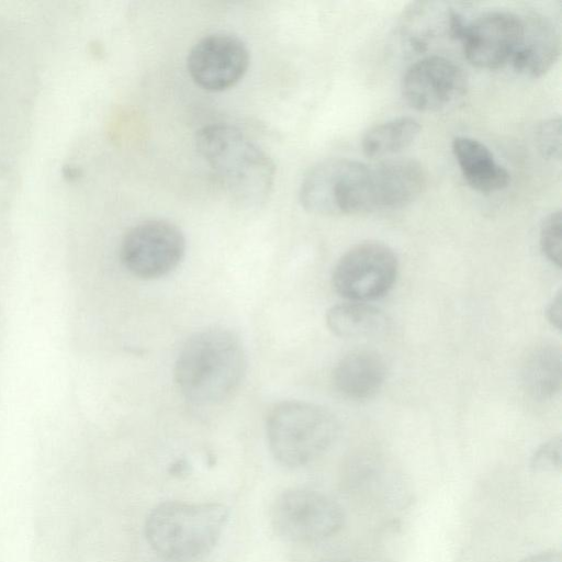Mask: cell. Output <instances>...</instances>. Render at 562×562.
Segmentation results:
<instances>
[{
    "label": "cell",
    "instance_id": "1",
    "mask_svg": "<svg viewBox=\"0 0 562 562\" xmlns=\"http://www.w3.org/2000/svg\"><path fill=\"white\" fill-rule=\"evenodd\" d=\"M245 368L246 355L239 337L229 329L214 327L188 338L173 373L179 391L188 401L213 405L239 386Z\"/></svg>",
    "mask_w": 562,
    "mask_h": 562
},
{
    "label": "cell",
    "instance_id": "2",
    "mask_svg": "<svg viewBox=\"0 0 562 562\" xmlns=\"http://www.w3.org/2000/svg\"><path fill=\"white\" fill-rule=\"evenodd\" d=\"M195 143L233 200L245 206L266 201L274 180V165L243 131L229 124H210L198 132Z\"/></svg>",
    "mask_w": 562,
    "mask_h": 562
},
{
    "label": "cell",
    "instance_id": "3",
    "mask_svg": "<svg viewBox=\"0 0 562 562\" xmlns=\"http://www.w3.org/2000/svg\"><path fill=\"white\" fill-rule=\"evenodd\" d=\"M228 519V509L217 503L169 501L156 506L145 522V537L160 557L189 561L209 553Z\"/></svg>",
    "mask_w": 562,
    "mask_h": 562
},
{
    "label": "cell",
    "instance_id": "4",
    "mask_svg": "<svg viewBox=\"0 0 562 562\" xmlns=\"http://www.w3.org/2000/svg\"><path fill=\"white\" fill-rule=\"evenodd\" d=\"M267 440L273 458L299 468L323 454L338 435V423L325 407L304 401L276 404L267 417Z\"/></svg>",
    "mask_w": 562,
    "mask_h": 562
},
{
    "label": "cell",
    "instance_id": "5",
    "mask_svg": "<svg viewBox=\"0 0 562 562\" xmlns=\"http://www.w3.org/2000/svg\"><path fill=\"white\" fill-rule=\"evenodd\" d=\"M368 171L369 166L347 158L319 161L302 180V206L323 216L367 213Z\"/></svg>",
    "mask_w": 562,
    "mask_h": 562
},
{
    "label": "cell",
    "instance_id": "6",
    "mask_svg": "<svg viewBox=\"0 0 562 562\" xmlns=\"http://www.w3.org/2000/svg\"><path fill=\"white\" fill-rule=\"evenodd\" d=\"M398 260L387 245L368 240L347 250L337 261L331 282L335 291L351 302H370L393 288Z\"/></svg>",
    "mask_w": 562,
    "mask_h": 562
},
{
    "label": "cell",
    "instance_id": "7",
    "mask_svg": "<svg viewBox=\"0 0 562 562\" xmlns=\"http://www.w3.org/2000/svg\"><path fill=\"white\" fill-rule=\"evenodd\" d=\"M344 521L340 505L313 490H288L278 496L271 509L274 531L294 542H313L331 537L341 529Z\"/></svg>",
    "mask_w": 562,
    "mask_h": 562
},
{
    "label": "cell",
    "instance_id": "8",
    "mask_svg": "<svg viewBox=\"0 0 562 562\" xmlns=\"http://www.w3.org/2000/svg\"><path fill=\"white\" fill-rule=\"evenodd\" d=\"M186 239L181 229L165 220H147L123 236L120 257L133 276L154 280L167 276L181 262Z\"/></svg>",
    "mask_w": 562,
    "mask_h": 562
},
{
    "label": "cell",
    "instance_id": "9",
    "mask_svg": "<svg viewBox=\"0 0 562 562\" xmlns=\"http://www.w3.org/2000/svg\"><path fill=\"white\" fill-rule=\"evenodd\" d=\"M524 31L522 18L508 11H487L468 19L460 41L470 64L496 69L512 60Z\"/></svg>",
    "mask_w": 562,
    "mask_h": 562
},
{
    "label": "cell",
    "instance_id": "10",
    "mask_svg": "<svg viewBox=\"0 0 562 562\" xmlns=\"http://www.w3.org/2000/svg\"><path fill=\"white\" fill-rule=\"evenodd\" d=\"M249 66L244 42L231 34L214 33L201 38L187 59L192 80L207 91H223L235 86Z\"/></svg>",
    "mask_w": 562,
    "mask_h": 562
},
{
    "label": "cell",
    "instance_id": "11",
    "mask_svg": "<svg viewBox=\"0 0 562 562\" xmlns=\"http://www.w3.org/2000/svg\"><path fill=\"white\" fill-rule=\"evenodd\" d=\"M402 95L414 109L439 111L459 100L467 90V77L452 60L434 55L412 64L405 71Z\"/></svg>",
    "mask_w": 562,
    "mask_h": 562
},
{
    "label": "cell",
    "instance_id": "12",
    "mask_svg": "<svg viewBox=\"0 0 562 562\" xmlns=\"http://www.w3.org/2000/svg\"><path fill=\"white\" fill-rule=\"evenodd\" d=\"M425 184V170L414 159H389L369 166L367 213L403 207L422 193Z\"/></svg>",
    "mask_w": 562,
    "mask_h": 562
},
{
    "label": "cell",
    "instance_id": "13",
    "mask_svg": "<svg viewBox=\"0 0 562 562\" xmlns=\"http://www.w3.org/2000/svg\"><path fill=\"white\" fill-rule=\"evenodd\" d=\"M522 23V37L512 63L518 72L540 77L559 57L560 36L552 22L541 14H529Z\"/></svg>",
    "mask_w": 562,
    "mask_h": 562
},
{
    "label": "cell",
    "instance_id": "14",
    "mask_svg": "<svg viewBox=\"0 0 562 562\" xmlns=\"http://www.w3.org/2000/svg\"><path fill=\"white\" fill-rule=\"evenodd\" d=\"M452 153L465 182L482 193L505 189L510 181L508 171L499 165L493 153L480 140L457 136Z\"/></svg>",
    "mask_w": 562,
    "mask_h": 562
},
{
    "label": "cell",
    "instance_id": "15",
    "mask_svg": "<svg viewBox=\"0 0 562 562\" xmlns=\"http://www.w3.org/2000/svg\"><path fill=\"white\" fill-rule=\"evenodd\" d=\"M386 366L372 350H355L344 356L333 371L335 387L345 396L364 400L373 396L383 385Z\"/></svg>",
    "mask_w": 562,
    "mask_h": 562
},
{
    "label": "cell",
    "instance_id": "16",
    "mask_svg": "<svg viewBox=\"0 0 562 562\" xmlns=\"http://www.w3.org/2000/svg\"><path fill=\"white\" fill-rule=\"evenodd\" d=\"M459 11L443 2H415L403 14L400 34L409 48L424 52L436 38L453 37Z\"/></svg>",
    "mask_w": 562,
    "mask_h": 562
},
{
    "label": "cell",
    "instance_id": "17",
    "mask_svg": "<svg viewBox=\"0 0 562 562\" xmlns=\"http://www.w3.org/2000/svg\"><path fill=\"white\" fill-rule=\"evenodd\" d=\"M521 381L527 393L536 400L554 397L562 386V351L559 345L542 344L526 357Z\"/></svg>",
    "mask_w": 562,
    "mask_h": 562
},
{
    "label": "cell",
    "instance_id": "18",
    "mask_svg": "<svg viewBox=\"0 0 562 562\" xmlns=\"http://www.w3.org/2000/svg\"><path fill=\"white\" fill-rule=\"evenodd\" d=\"M327 327L342 338H368L382 335L387 328L386 315L363 302H345L326 313Z\"/></svg>",
    "mask_w": 562,
    "mask_h": 562
},
{
    "label": "cell",
    "instance_id": "19",
    "mask_svg": "<svg viewBox=\"0 0 562 562\" xmlns=\"http://www.w3.org/2000/svg\"><path fill=\"white\" fill-rule=\"evenodd\" d=\"M419 133L420 125L414 117L392 119L368 130L361 139V148L368 157L396 154L407 148Z\"/></svg>",
    "mask_w": 562,
    "mask_h": 562
},
{
    "label": "cell",
    "instance_id": "20",
    "mask_svg": "<svg viewBox=\"0 0 562 562\" xmlns=\"http://www.w3.org/2000/svg\"><path fill=\"white\" fill-rule=\"evenodd\" d=\"M539 243L544 257L560 268L562 263V217L560 211L551 212L542 221Z\"/></svg>",
    "mask_w": 562,
    "mask_h": 562
},
{
    "label": "cell",
    "instance_id": "21",
    "mask_svg": "<svg viewBox=\"0 0 562 562\" xmlns=\"http://www.w3.org/2000/svg\"><path fill=\"white\" fill-rule=\"evenodd\" d=\"M561 464L562 440L560 436L543 442L531 458V469L537 473L560 471Z\"/></svg>",
    "mask_w": 562,
    "mask_h": 562
},
{
    "label": "cell",
    "instance_id": "22",
    "mask_svg": "<svg viewBox=\"0 0 562 562\" xmlns=\"http://www.w3.org/2000/svg\"><path fill=\"white\" fill-rule=\"evenodd\" d=\"M537 143L543 156L551 159H560L561 120L559 117L547 120L539 125Z\"/></svg>",
    "mask_w": 562,
    "mask_h": 562
},
{
    "label": "cell",
    "instance_id": "23",
    "mask_svg": "<svg viewBox=\"0 0 562 562\" xmlns=\"http://www.w3.org/2000/svg\"><path fill=\"white\" fill-rule=\"evenodd\" d=\"M547 316L549 322L558 329L561 328L562 323V294L561 291H559L555 296L550 302L548 310H547Z\"/></svg>",
    "mask_w": 562,
    "mask_h": 562
},
{
    "label": "cell",
    "instance_id": "24",
    "mask_svg": "<svg viewBox=\"0 0 562 562\" xmlns=\"http://www.w3.org/2000/svg\"><path fill=\"white\" fill-rule=\"evenodd\" d=\"M520 562H562V555L558 550H548L526 557Z\"/></svg>",
    "mask_w": 562,
    "mask_h": 562
},
{
    "label": "cell",
    "instance_id": "25",
    "mask_svg": "<svg viewBox=\"0 0 562 562\" xmlns=\"http://www.w3.org/2000/svg\"><path fill=\"white\" fill-rule=\"evenodd\" d=\"M64 176L69 180L77 179L79 177V169L77 167L68 166L64 168Z\"/></svg>",
    "mask_w": 562,
    "mask_h": 562
},
{
    "label": "cell",
    "instance_id": "26",
    "mask_svg": "<svg viewBox=\"0 0 562 562\" xmlns=\"http://www.w3.org/2000/svg\"><path fill=\"white\" fill-rule=\"evenodd\" d=\"M187 469V464L182 461H178L172 465V473L180 474L183 473Z\"/></svg>",
    "mask_w": 562,
    "mask_h": 562
}]
</instances>
